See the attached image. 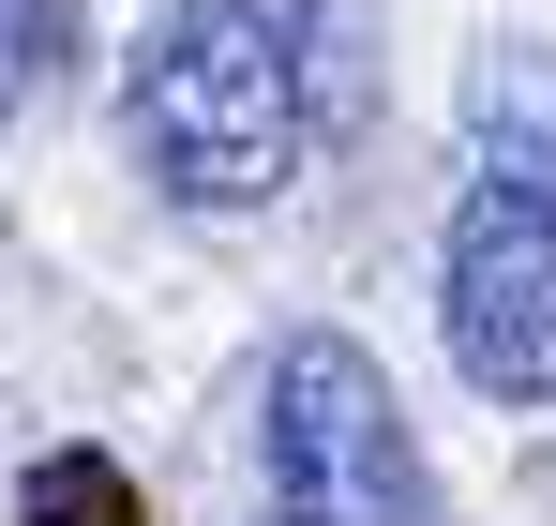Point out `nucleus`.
Returning <instances> with one entry per match:
<instances>
[{
	"label": "nucleus",
	"instance_id": "nucleus-2",
	"mask_svg": "<svg viewBox=\"0 0 556 526\" xmlns=\"http://www.w3.org/2000/svg\"><path fill=\"white\" fill-rule=\"evenodd\" d=\"M256 466H271V526H437L421 437H406L391 376H376L346 331H301V347L271 361Z\"/></svg>",
	"mask_w": 556,
	"mask_h": 526
},
{
	"label": "nucleus",
	"instance_id": "nucleus-4",
	"mask_svg": "<svg viewBox=\"0 0 556 526\" xmlns=\"http://www.w3.org/2000/svg\"><path fill=\"white\" fill-rule=\"evenodd\" d=\"M30 526H136V481L105 451H46L30 466Z\"/></svg>",
	"mask_w": 556,
	"mask_h": 526
},
{
	"label": "nucleus",
	"instance_id": "nucleus-1",
	"mask_svg": "<svg viewBox=\"0 0 556 526\" xmlns=\"http://www.w3.org/2000/svg\"><path fill=\"white\" fill-rule=\"evenodd\" d=\"M136 151L181 211H256L301 166V61H286L271 0H195L136 61Z\"/></svg>",
	"mask_w": 556,
	"mask_h": 526
},
{
	"label": "nucleus",
	"instance_id": "nucleus-3",
	"mask_svg": "<svg viewBox=\"0 0 556 526\" xmlns=\"http://www.w3.org/2000/svg\"><path fill=\"white\" fill-rule=\"evenodd\" d=\"M452 361L511 406H556V180H481L452 226Z\"/></svg>",
	"mask_w": 556,
	"mask_h": 526
}]
</instances>
